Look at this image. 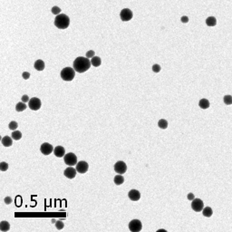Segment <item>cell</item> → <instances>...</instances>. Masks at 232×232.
I'll return each instance as SVG.
<instances>
[{"instance_id": "35", "label": "cell", "mask_w": 232, "mask_h": 232, "mask_svg": "<svg viewBox=\"0 0 232 232\" xmlns=\"http://www.w3.org/2000/svg\"><path fill=\"white\" fill-rule=\"evenodd\" d=\"M180 20H181L182 23L186 24V23H188V22H189V17H186V16H183V17H181Z\"/></svg>"}, {"instance_id": "20", "label": "cell", "mask_w": 232, "mask_h": 232, "mask_svg": "<svg viewBox=\"0 0 232 232\" xmlns=\"http://www.w3.org/2000/svg\"><path fill=\"white\" fill-rule=\"evenodd\" d=\"M210 105V103L209 100H207V99H201L199 102V106L201 108V109H208Z\"/></svg>"}, {"instance_id": "9", "label": "cell", "mask_w": 232, "mask_h": 232, "mask_svg": "<svg viewBox=\"0 0 232 232\" xmlns=\"http://www.w3.org/2000/svg\"><path fill=\"white\" fill-rule=\"evenodd\" d=\"M114 171L118 174H124L127 171V165L124 161H119L114 164Z\"/></svg>"}, {"instance_id": "7", "label": "cell", "mask_w": 232, "mask_h": 232, "mask_svg": "<svg viewBox=\"0 0 232 232\" xmlns=\"http://www.w3.org/2000/svg\"><path fill=\"white\" fill-rule=\"evenodd\" d=\"M142 229V224L139 219H133L129 223V229L132 232H139Z\"/></svg>"}, {"instance_id": "12", "label": "cell", "mask_w": 232, "mask_h": 232, "mask_svg": "<svg viewBox=\"0 0 232 232\" xmlns=\"http://www.w3.org/2000/svg\"><path fill=\"white\" fill-rule=\"evenodd\" d=\"M76 173H77V171L75 168H73V166L68 167L67 169H65V171H63V175L66 178H68V179H73V178H75Z\"/></svg>"}, {"instance_id": "8", "label": "cell", "mask_w": 232, "mask_h": 232, "mask_svg": "<svg viewBox=\"0 0 232 232\" xmlns=\"http://www.w3.org/2000/svg\"><path fill=\"white\" fill-rule=\"evenodd\" d=\"M204 208V203L200 199H194L191 202V209L196 212L202 211Z\"/></svg>"}, {"instance_id": "17", "label": "cell", "mask_w": 232, "mask_h": 232, "mask_svg": "<svg viewBox=\"0 0 232 232\" xmlns=\"http://www.w3.org/2000/svg\"><path fill=\"white\" fill-rule=\"evenodd\" d=\"M9 229H10V224H9V222L6 220H3L0 222V230L3 232H6V231H8Z\"/></svg>"}, {"instance_id": "13", "label": "cell", "mask_w": 232, "mask_h": 232, "mask_svg": "<svg viewBox=\"0 0 232 232\" xmlns=\"http://www.w3.org/2000/svg\"><path fill=\"white\" fill-rule=\"evenodd\" d=\"M128 197L129 199L132 201H138L141 199V193L139 190H131L128 193Z\"/></svg>"}, {"instance_id": "4", "label": "cell", "mask_w": 232, "mask_h": 232, "mask_svg": "<svg viewBox=\"0 0 232 232\" xmlns=\"http://www.w3.org/2000/svg\"><path fill=\"white\" fill-rule=\"evenodd\" d=\"M63 161H65V163L67 164L68 166H75L77 164V157L75 153L70 152V153H67L63 157Z\"/></svg>"}, {"instance_id": "24", "label": "cell", "mask_w": 232, "mask_h": 232, "mask_svg": "<svg viewBox=\"0 0 232 232\" xmlns=\"http://www.w3.org/2000/svg\"><path fill=\"white\" fill-rule=\"evenodd\" d=\"M11 137L15 141H19L22 138V133H21V132H19V131H14L12 132Z\"/></svg>"}, {"instance_id": "37", "label": "cell", "mask_w": 232, "mask_h": 232, "mask_svg": "<svg viewBox=\"0 0 232 232\" xmlns=\"http://www.w3.org/2000/svg\"><path fill=\"white\" fill-rule=\"evenodd\" d=\"M187 198H188L189 200H193L195 199V196H194L193 193H189L188 196H187Z\"/></svg>"}, {"instance_id": "14", "label": "cell", "mask_w": 232, "mask_h": 232, "mask_svg": "<svg viewBox=\"0 0 232 232\" xmlns=\"http://www.w3.org/2000/svg\"><path fill=\"white\" fill-rule=\"evenodd\" d=\"M54 153H55V155L58 158L65 157V148L62 146H56L55 149H54Z\"/></svg>"}, {"instance_id": "10", "label": "cell", "mask_w": 232, "mask_h": 232, "mask_svg": "<svg viewBox=\"0 0 232 232\" xmlns=\"http://www.w3.org/2000/svg\"><path fill=\"white\" fill-rule=\"evenodd\" d=\"M40 151L44 155H49L51 154V152H54V147L48 142H44L40 147Z\"/></svg>"}, {"instance_id": "23", "label": "cell", "mask_w": 232, "mask_h": 232, "mask_svg": "<svg viewBox=\"0 0 232 232\" xmlns=\"http://www.w3.org/2000/svg\"><path fill=\"white\" fill-rule=\"evenodd\" d=\"M113 180H114V183L116 185H122L123 182H124V178H123L121 174H119V175H116L114 177Z\"/></svg>"}, {"instance_id": "3", "label": "cell", "mask_w": 232, "mask_h": 232, "mask_svg": "<svg viewBox=\"0 0 232 232\" xmlns=\"http://www.w3.org/2000/svg\"><path fill=\"white\" fill-rule=\"evenodd\" d=\"M75 77V70L72 67H65L61 71V78L63 81L70 82Z\"/></svg>"}, {"instance_id": "16", "label": "cell", "mask_w": 232, "mask_h": 232, "mask_svg": "<svg viewBox=\"0 0 232 232\" xmlns=\"http://www.w3.org/2000/svg\"><path fill=\"white\" fill-rule=\"evenodd\" d=\"M13 138H10L9 136H5L2 138V144L5 147H10L13 143Z\"/></svg>"}, {"instance_id": "6", "label": "cell", "mask_w": 232, "mask_h": 232, "mask_svg": "<svg viewBox=\"0 0 232 232\" xmlns=\"http://www.w3.org/2000/svg\"><path fill=\"white\" fill-rule=\"evenodd\" d=\"M132 17H133V13L129 8L122 9V10L121 11V13H120V17L122 19V21H123V22L130 21L131 19L132 18Z\"/></svg>"}, {"instance_id": "5", "label": "cell", "mask_w": 232, "mask_h": 232, "mask_svg": "<svg viewBox=\"0 0 232 232\" xmlns=\"http://www.w3.org/2000/svg\"><path fill=\"white\" fill-rule=\"evenodd\" d=\"M41 100L39 99V98H36V97H33L31 98L30 100L28 102V106L29 108L32 110V111H37L41 108Z\"/></svg>"}, {"instance_id": "19", "label": "cell", "mask_w": 232, "mask_h": 232, "mask_svg": "<svg viewBox=\"0 0 232 232\" xmlns=\"http://www.w3.org/2000/svg\"><path fill=\"white\" fill-rule=\"evenodd\" d=\"M206 24L208 26H215L217 24V19L214 17H210L206 19Z\"/></svg>"}, {"instance_id": "34", "label": "cell", "mask_w": 232, "mask_h": 232, "mask_svg": "<svg viewBox=\"0 0 232 232\" xmlns=\"http://www.w3.org/2000/svg\"><path fill=\"white\" fill-rule=\"evenodd\" d=\"M5 201V203H6L7 205H9V204H11L12 203V199L10 198V197H6L4 200Z\"/></svg>"}, {"instance_id": "18", "label": "cell", "mask_w": 232, "mask_h": 232, "mask_svg": "<svg viewBox=\"0 0 232 232\" xmlns=\"http://www.w3.org/2000/svg\"><path fill=\"white\" fill-rule=\"evenodd\" d=\"M91 63H92V65L95 66V67H99L101 65V63H102V60L99 56H93L91 60Z\"/></svg>"}, {"instance_id": "22", "label": "cell", "mask_w": 232, "mask_h": 232, "mask_svg": "<svg viewBox=\"0 0 232 232\" xmlns=\"http://www.w3.org/2000/svg\"><path fill=\"white\" fill-rule=\"evenodd\" d=\"M26 109V102H18L17 104L16 105V111L18 112H24Z\"/></svg>"}, {"instance_id": "2", "label": "cell", "mask_w": 232, "mask_h": 232, "mask_svg": "<svg viewBox=\"0 0 232 232\" xmlns=\"http://www.w3.org/2000/svg\"><path fill=\"white\" fill-rule=\"evenodd\" d=\"M55 26L58 29H66L70 26V18L65 14H59L55 18Z\"/></svg>"}, {"instance_id": "11", "label": "cell", "mask_w": 232, "mask_h": 232, "mask_svg": "<svg viewBox=\"0 0 232 232\" xmlns=\"http://www.w3.org/2000/svg\"><path fill=\"white\" fill-rule=\"evenodd\" d=\"M88 169H89V164L86 161H81L77 162L76 171H77V172H79V173H81V174L85 173V172H87Z\"/></svg>"}, {"instance_id": "36", "label": "cell", "mask_w": 232, "mask_h": 232, "mask_svg": "<svg viewBox=\"0 0 232 232\" xmlns=\"http://www.w3.org/2000/svg\"><path fill=\"white\" fill-rule=\"evenodd\" d=\"M22 102H29V97H28V95H23V96H22Z\"/></svg>"}, {"instance_id": "28", "label": "cell", "mask_w": 232, "mask_h": 232, "mask_svg": "<svg viewBox=\"0 0 232 232\" xmlns=\"http://www.w3.org/2000/svg\"><path fill=\"white\" fill-rule=\"evenodd\" d=\"M8 170V164L7 163V162H1L0 163V171H6Z\"/></svg>"}, {"instance_id": "21", "label": "cell", "mask_w": 232, "mask_h": 232, "mask_svg": "<svg viewBox=\"0 0 232 232\" xmlns=\"http://www.w3.org/2000/svg\"><path fill=\"white\" fill-rule=\"evenodd\" d=\"M202 213H203L204 217L210 218V217H211L212 214H213V210H212L210 207H206V208H203V210H202Z\"/></svg>"}, {"instance_id": "26", "label": "cell", "mask_w": 232, "mask_h": 232, "mask_svg": "<svg viewBox=\"0 0 232 232\" xmlns=\"http://www.w3.org/2000/svg\"><path fill=\"white\" fill-rule=\"evenodd\" d=\"M223 101H224V102H225V104H227V105H230V104H232V96L229 95H225L224 98H223Z\"/></svg>"}, {"instance_id": "25", "label": "cell", "mask_w": 232, "mask_h": 232, "mask_svg": "<svg viewBox=\"0 0 232 232\" xmlns=\"http://www.w3.org/2000/svg\"><path fill=\"white\" fill-rule=\"evenodd\" d=\"M158 126H159L161 129H167V127H168V122L164 119H161L159 121V122H158Z\"/></svg>"}, {"instance_id": "1", "label": "cell", "mask_w": 232, "mask_h": 232, "mask_svg": "<svg viewBox=\"0 0 232 232\" xmlns=\"http://www.w3.org/2000/svg\"><path fill=\"white\" fill-rule=\"evenodd\" d=\"M91 65H92V63L89 60V58L79 56L75 59V62H73V67L75 70V72L82 73L88 71L89 69H90Z\"/></svg>"}, {"instance_id": "29", "label": "cell", "mask_w": 232, "mask_h": 232, "mask_svg": "<svg viewBox=\"0 0 232 232\" xmlns=\"http://www.w3.org/2000/svg\"><path fill=\"white\" fill-rule=\"evenodd\" d=\"M52 13L54 14V15H59L61 13V8L60 7H52Z\"/></svg>"}, {"instance_id": "38", "label": "cell", "mask_w": 232, "mask_h": 232, "mask_svg": "<svg viewBox=\"0 0 232 232\" xmlns=\"http://www.w3.org/2000/svg\"><path fill=\"white\" fill-rule=\"evenodd\" d=\"M160 231H166V230L165 229H159V230H158V232H160Z\"/></svg>"}, {"instance_id": "30", "label": "cell", "mask_w": 232, "mask_h": 232, "mask_svg": "<svg viewBox=\"0 0 232 232\" xmlns=\"http://www.w3.org/2000/svg\"><path fill=\"white\" fill-rule=\"evenodd\" d=\"M56 229H59V230L63 229V222L61 221V220H57L56 222Z\"/></svg>"}, {"instance_id": "15", "label": "cell", "mask_w": 232, "mask_h": 232, "mask_svg": "<svg viewBox=\"0 0 232 232\" xmlns=\"http://www.w3.org/2000/svg\"><path fill=\"white\" fill-rule=\"evenodd\" d=\"M34 67L37 71H43L44 69V67H46V65H44V61H42V60H40V59H39V60H36V63H34Z\"/></svg>"}, {"instance_id": "27", "label": "cell", "mask_w": 232, "mask_h": 232, "mask_svg": "<svg viewBox=\"0 0 232 232\" xmlns=\"http://www.w3.org/2000/svg\"><path fill=\"white\" fill-rule=\"evenodd\" d=\"M17 127H18V123L17 122H15V121H12L9 122V124H8V128L10 130L12 131H15V130H17Z\"/></svg>"}, {"instance_id": "31", "label": "cell", "mask_w": 232, "mask_h": 232, "mask_svg": "<svg viewBox=\"0 0 232 232\" xmlns=\"http://www.w3.org/2000/svg\"><path fill=\"white\" fill-rule=\"evenodd\" d=\"M161 70V67L159 65H157V63L152 65V71H153L154 73H159Z\"/></svg>"}, {"instance_id": "33", "label": "cell", "mask_w": 232, "mask_h": 232, "mask_svg": "<svg viewBox=\"0 0 232 232\" xmlns=\"http://www.w3.org/2000/svg\"><path fill=\"white\" fill-rule=\"evenodd\" d=\"M22 76L23 78L24 79V80H27V79H29V77H30V73H28V72H24L22 73Z\"/></svg>"}, {"instance_id": "32", "label": "cell", "mask_w": 232, "mask_h": 232, "mask_svg": "<svg viewBox=\"0 0 232 232\" xmlns=\"http://www.w3.org/2000/svg\"><path fill=\"white\" fill-rule=\"evenodd\" d=\"M93 56H95V51H93V50L87 51V53H86V57L87 58H93Z\"/></svg>"}]
</instances>
